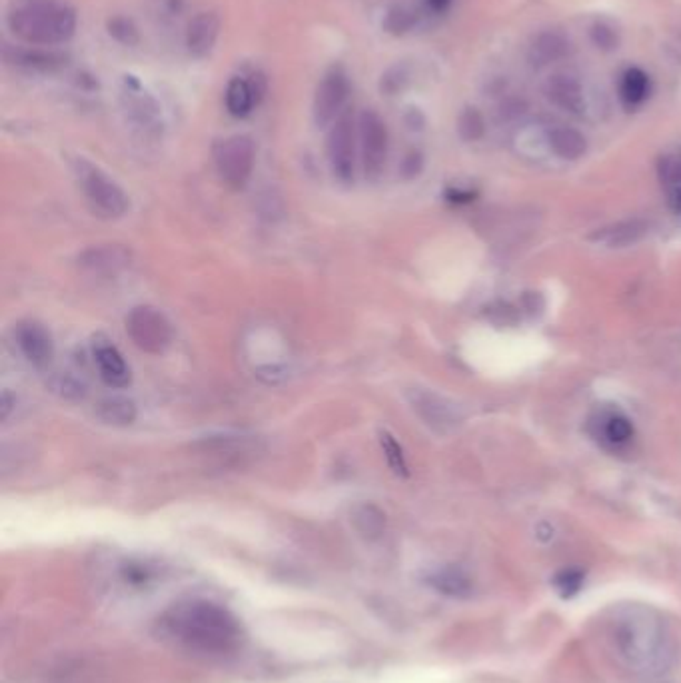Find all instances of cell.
Wrapping results in <instances>:
<instances>
[{"label":"cell","instance_id":"1","mask_svg":"<svg viewBox=\"0 0 681 683\" xmlns=\"http://www.w3.org/2000/svg\"><path fill=\"white\" fill-rule=\"evenodd\" d=\"M162 626L168 636L200 653L224 656L242 646L244 629L238 618L212 600L190 598L174 603L164 613Z\"/></svg>","mask_w":681,"mask_h":683},{"label":"cell","instance_id":"2","mask_svg":"<svg viewBox=\"0 0 681 683\" xmlns=\"http://www.w3.org/2000/svg\"><path fill=\"white\" fill-rule=\"evenodd\" d=\"M611 641L618 656L646 676L666 673L676 658L674 636L666 621L649 610L631 608L621 613L614 621Z\"/></svg>","mask_w":681,"mask_h":683},{"label":"cell","instance_id":"3","mask_svg":"<svg viewBox=\"0 0 681 683\" xmlns=\"http://www.w3.org/2000/svg\"><path fill=\"white\" fill-rule=\"evenodd\" d=\"M8 28L31 46H58L76 33V13L61 0H16L6 16Z\"/></svg>","mask_w":681,"mask_h":683},{"label":"cell","instance_id":"4","mask_svg":"<svg viewBox=\"0 0 681 683\" xmlns=\"http://www.w3.org/2000/svg\"><path fill=\"white\" fill-rule=\"evenodd\" d=\"M76 174L88 202L92 204L94 210L101 216L121 218L131 208V200H128L126 192L111 176L104 174L101 168L81 161L76 164Z\"/></svg>","mask_w":681,"mask_h":683},{"label":"cell","instance_id":"5","mask_svg":"<svg viewBox=\"0 0 681 683\" xmlns=\"http://www.w3.org/2000/svg\"><path fill=\"white\" fill-rule=\"evenodd\" d=\"M216 168L222 181L232 188H244L250 181L256 161V146L250 136L236 134L226 138L214 152Z\"/></svg>","mask_w":681,"mask_h":683},{"label":"cell","instance_id":"6","mask_svg":"<svg viewBox=\"0 0 681 683\" xmlns=\"http://www.w3.org/2000/svg\"><path fill=\"white\" fill-rule=\"evenodd\" d=\"M126 332L146 354H162L172 342L170 322L151 306H138L128 314Z\"/></svg>","mask_w":681,"mask_h":683},{"label":"cell","instance_id":"7","mask_svg":"<svg viewBox=\"0 0 681 683\" xmlns=\"http://www.w3.org/2000/svg\"><path fill=\"white\" fill-rule=\"evenodd\" d=\"M326 151H328L332 174L340 182H352L356 174V124L350 112H344L332 124Z\"/></svg>","mask_w":681,"mask_h":683},{"label":"cell","instance_id":"8","mask_svg":"<svg viewBox=\"0 0 681 683\" xmlns=\"http://www.w3.org/2000/svg\"><path fill=\"white\" fill-rule=\"evenodd\" d=\"M358 138H360V151H362V162L364 172L368 178L376 181V178L384 172L388 161V128L384 124L382 118L374 111H364L360 114L358 122Z\"/></svg>","mask_w":681,"mask_h":683},{"label":"cell","instance_id":"9","mask_svg":"<svg viewBox=\"0 0 681 683\" xmlns=\"http://www.w3.org/2000/svg\"><path fill=\"white\" fill-rule=\"evenodd\" d=\"M121 102L126 116L131 118V122L141 128L142 132L158 136L164 131V121H162V111L158 102L152 98V94H148L142 84L134 81L132 76L124 78V86L121 93Z\"/></svg>","mask_w":681,"mask_h":683},{"label":"cell","instance_id":"10","mask_svg":"<svg viewBox=\"0 0 681 683\" xmlns=\"http://www.w3.org/2000/svg\"><path fill=\"white\" fill-rule=\"evenodd\" d=\"M408 402L412 410L420 415L422 422L440 434L452 432L462 422L458 405L432 390L412 388L408 392Z\"/></svg>","mask_w":681,"mask_h":683},{"label":"cell","instance_id":"11","mask_svg":"<svg viewBox=\"0 0 681 683\" xmlns=\"http://www.w3.org/2000/svg\"><path fill=\"white\" fill-rule=\"evenodd\" d=\"M348 78L342 71H332L322 78L314 96V121L320 128L334 124L344 114L342 108L348 98Z\"/></svg>","mask_w":681,"mask_h":683},{"label":"cell","instance_id":"12","mask_svg":"<svg viewBox=\"0 0 681 683\" xmlns=\"http://www.w3.org/2000/svg\"><path fill=\"white\" fill-rule=\"evenodd\" d=\"M16 344L24 358L36 368H46L54 356L53 336L44 326L36 322H23L16 328Z\"/></svg>","mask_w":681,"mask_h":683},{"label":"cell","instance_id":"13","mask_svg":"<svg viewBox=\"0 0 681 683\" xmlns=\"http://www.w3.org/2000/svg\"><path fill=\"white\" fill-rule=\"evenodd\" d=\"M92 354L98 372H101V378L108 385H112V388H126V385L131 384V368H128V364L124 362L121 350H118L111 340L96 338L92 346Z\"/></svg>","mask_w":681,"mask_h":683},{"label":"cell","instance_id":"14","mask_svg":"<svg viewBox=\"0 0 681 683\" xmlns=\"http://www.w3.org/2000/svg\"><path fill=\"white\" fill-rule=\"evenodd\" d=\"M544 94L551 104L561 108V111L569 114L584 112V88H581L578 78L571 74H551L544 84Z\"/></svg>","mask_w":681,"mask_h":683},{"label":"cell","instance_id":"15","mask_svg":"<svg viewBox=\"0 0 681 683\" xmlns=\"http://www.w3.org/2000/svg\"><path fill=\"white\" fill-rule=\"evenodd\" d=\"M220 36V18L214 13H199L186 26V48L194 58L212 53Z\"/></svg>","mask_w":681,"mask_h":683},{"label":"cell","instance_id":"16","mask_svg":"<svg viewBox=\"0 0 681 683\" xmlns=\"http://www.w3.org/2000/svg\"><path fill=\"white\" fill-rule=\"evenodd\" d=\"M574 51L569 38L559 31L540 33L528 51V61L534 68H544L554 63L564 61Z\"/></svg>","mask_w":681,"mask_h":683},{"label":"cell","instance_id":"17","mask_svg":"<svg viewBox=\"0 0 681 683\" xmlns=\"http://www.w3.org/2000/svg\"><path fill=\"white\" fill-rule=\"evenodd\" d=\"M78 262L92 274H118L131 264V254L121 246H101L86 250Z\"/></svg>","mask_w":681,"mask_h":683},{"label":"cell","instance_id":"18","mask_svg":"<svg viewBox=\"0 0 681 683\" xmlns=\"http://www.w3.org/2000/svg\"><path fill=\"white\" fill-rule=\"evenodd\" d=\"M262 88L244 76H236L226 88V108L236 118L248 116L260 102Z\"/></svg>","mask_w":681,"mask_h":683},{"label":"cell","instance_id":"19","mask_svg":"<svg viewBox=\"0 0 681 683\" xmlns=\"http://www.w3.org/2000/svg\"><path fill=\"white\" fill-rule=\"evenodd\" d=\"M548 144L564 161H579L588 152L586 136L571 126H556L548 132Z\"/></svg>","mask_w":681,"mask_h":683},{"label":"cell","instance_id":"20","mask_svg":"<svg viewBox=\"0 0 681 683\" xmlns=\"http://www.w3.org/2000/svg\"><path fill=\"white\" fill-rule=\"evenodd\" d=\"M657 178L666 192L669 210L681 214V161L676 156H661L657 161Z\"/></svg>","mask_w":681,"mask_h":683},{"label":"cell","instance_id":"21","mask_svg":"<svg viewBox=\"0 0 681 683\" xmlns=\"http://www.w3.org/2000/svg\"><path fill=\"white\" fill-rule=\"evenodd\" d=\"M651 93V81L647 73L641 71V68H627V71L621 74L619 81V96L621 102H624L627 108H637L647 101V96Z\"/></svg>","mask_w":681,"mask_h":683},{"label":"cell","instance_id":"22","mask_svg":"<svg viewBox=\"0 0 681 683\" xmlns=\"http://www.w3.org/2000/svg\"><path fill=\"white\" fill-rule=\"evenodd\" d=\"M649 232V224L646 220H626L619 222L611 228H606L604 232L598 234V239L601 242H606L611 249H626V246H631L639 242L644 236Z\"/></svg>","mask_w":681,"mask_h":683},{"label":"cell","instance_id":"23","mask_svg":"<svg viewBox=\"0 0 681 683\" xmlns=\"http://www.w3.org/2000/svg\"><path fill=\"white\" fill-rule=\"evenodd\" d=\"M354 528L366 540H378L386 530V513L374 503H358L350 513Z\"/></svg>","mask_w":681,"mask_h":683},{"label":"cell","instance_id":"24","mask_svg":"<svg viewBox=\"0 0 681 683\" xmlns=\"http://www.w3.org/2000/svg\"><path fill=\"white\" fill-rule=\"evenodd\" d=\"M96 415L106 424L131 425L136 420V405L122 395H111V398L98 402Z\"/></svg>","mask_w":681,"mask_h":683},{"label":"cell","instance_id":"25","mask_svg":"<svg viewBox=\"0 0 681 683\" xmlns=\"http://www.w3.org/2000/svg\"><path fill=\"white\" fill-rule=\"evenodd\" d=\"M634 424L627 418V415L614 412L608 414L604 420H601V438H604L609 445L614 448H619V445H626L634 438Z\"/></svg>","mask_w":681,"mask_h":683},{"label":"cell","instance_id":"26","mask_svg":"<svg viewBox=\"0 0 681 683\" xmlns=\"http://www.w3.org/2000/svg\"><path fill=\"white\" fill-rule=\"evenodd\" d=\"M420 21V15L413 11L412 6L398 5L388 11L386 18H384V31L394 36H404L412 33Z\"/></svg>","mask_w":681,"mask_h":683},{"label":"cell","instance_id":"27","mask_svg":"<svg viewBox=\"0 0 681 683\" xmlns=\"http://www.w3.org/2000/svg\"><path fill=\"white\" fill-rule=\"evenodd\" d=\"M64 63V56L56 53H44V51H16L15 53V64L33 68V71H54L61 68Z\"/></svg>","mask_w":681,"mask_h":683},{"label":"cell","instance_id":"28","mask_svg":"<svg viewBox=\"0 0 681 683\" xmlns=\"http://www.w3.org/2000/svg\"><path fill=\"white\" fill-rule=\"evenodd\" d=\"M458 132L468 142H476L486 132V121H483L478 108L468 106L458 118Z\"/></svg>","mask_w":681,"mask_h":683},{"label":"cell","instance_id":"29","mask_svg":"<svg viewBox=\"0 0 681 683\" xmlns=\"http://www.w3.org/2000/svg\"><path fill=\"white\" fill-rule=\"evenodd\" d=\"M589 38H591V43H594L598 51H604V53L616 51V48L621 43L619 31L614 24H609L608 21H596L594 24H591Z\"/></svg>","mask_w":681,"mask_h":683},{"label":"cell","instance_id":"30","mask_svg":"<svg viewBox=\"0 0 681 683\" xmlns=\"http://www.w3.org/2000/svg\"><path fill=\"white\" fill-rule=\"evenodd\" d=\"M380 444H382V452L386 455L388 466L398 473V476H408V462L406 455H404L402 445L394 440V435L388 432L380 434Z\"/></svg>","mask_w":681,"mask_h":683},{"label":"cell","instance_id":"31","mask_svg":"<svg viewBox=\"0 0 681 683\" xmlns=\"http://www.w3.org/2000/svg\"><path fill=\"white\" fill-rule=\"evenodd\" d=\"M53 388L64 395V398L68 400H78V398H84L86 394V385L76 378V376H73L71 372H64V374H56V378L53 382Z\"/></svg>","mask_w":681,"mask_h":683},{"label":"cell","instance_id":"32","mask_svg":"<svg viewBox=\"0 0 681 683\" xmlns=\"http://www.w3.org/2000/svg\"><path fill=\"white\" fill-rule=\"evenodd\" d=\"M406 83H408V74L404 73V68L396 66V68H392V71H390L386 76H384L382 88H384V91H386V93L394 94V93L402 91V88L406 86Z\"/></svg>","mask_w":681,"mask_h":683},{"label":"cell","instance_id":"33","mask_svg":"<svg viewBox=\"0 0 681 683\" xmlns=\"http://www.w3.org/2000/svg\"><path fill=\"white\" fill-rule=\"evenodd\" d=\"M524 112H526V104L518 101V98H510V101H506L500 106L498 114L501 121H514V118H520Z\"/></svg>","mask_w":681,"mask_h":683},{"label":"cell","instance_id":"34","mask_svg":"<svg viewBox=\"0 0 681 683\" xmlns=\"http://www.w3.org/2000/svg\"><path fill=\"white\" fill-rule=\"evenodd\" d=\"M111 34H114L118 41L128 43V44L136 41V33H134V28L131 26V23L121 21V18L111 24Z\"/></svg>","mask_w":681,"mask_h":683},{"label":"cell","instance_id":"35","mask_svg":"<svg viewBox=\"0 0 681 683\" xmlns=\"http://www.w3.org/2000/svg\"><path fill=\"white\" fill-rule=\"evenodd\" d=\"M422 156L418 154V152H412L408 158H406V162H404V174H406L408 178H413V176H416L420 171H422Z\"/></svg>","mask_w":681,"mask_h":683},{"label":"cell","instance_id":"36","mask_svg":"<svg viewBox=\"0 0 681 683\" xmlns=\"http://www.w3.org/2000/svg\"><path fill=\"white\" fill-rule=\"evenodd\" d=\"M473 198H476V192H472V190H450L448 192V200L458 202V204L472 202Z\"/></svg>","mask_w":681,"mask_h":683},{"label":"cell","instance_id":"37","mask_svg":"<svg viewBox=\"0 0 681 683\" xmlns=\"http://www.w3.org/2000/svg\"><path fill=\"white\" fill-rule=\"evenodd\" d=\"M423 3H426V6L430 8L432 13L442 15V13H446V11H448V8H450L452 3H453V0H423Z\"/></svg>","mask_w":681,"mask_h":683},{"label":"cell","instance_id":"38","mask_svg":"<svg viewBox=\"0 0 681 683\" xmlns=\"http://www.w3.org/2000/svg\"><path fill=\"white\" fill-rule=\"evenodd\" d=\"M669 48L676 53L677 58H681V23H679V26L676 28V31H671Z\"/></svg>","mask_w":681,"mask_h":683},{"label":"cell","instance_id":"39","mask_svg":"<svg viewBox=\"0 0 681 683\" xmlns=\"http://www.w3.org/2000/svg\"><path fill=\"white\" fill-rule=\"evenodd\" d=\"M11 410H13V398H11V394L5 392L3 394V405H0V415H3V420L8 418Z\"/></svg>","mask_w":681,"mask_h":683}]
</instances>
